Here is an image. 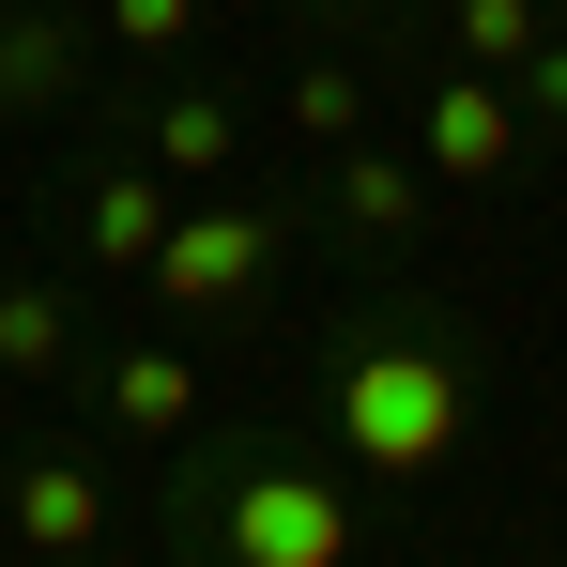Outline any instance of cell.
Segmentation results:
<instances>
[{"instance_id": "9c48e42d", "label": "cell", "mask_w": 567, "mask_h": 567, "mask_svg": "<svg viewBox=\"0 0 567 567\" xmlns=\"http://www.w3.org/2000/svg\"><path fill=\"white\" fill-rule=\"evenodd\" d=\"M322 230H353V246H414V230H430V169L383 154V138L322 154Z\"/></svg>"}, {"instance_id": "e0dca14e", "label": "cell", "mask_w": 567, "mask_h": 567, "mask_svg": "<svg viewBox=\"0 0 567 567\" xmlns=\"http://www.w3.org/2000/svg\"><path fill=\"white\" fill-rule=\"evenodd\" d=\"M78 567H93V553H78Z\"/></svg>"}, {"instance_id": "52a82bcc", "label": "cell", "mask_w": 567, "mask_h": 567, "mask_svg": "<svg viewBox=\"0 0 567 567\" xmlns=\"http://www.w3.org/2000/svg\"><path fill=\"white\" fill-rule=\"evenodd\" d=\"M123 154H138V169H154V185H230V169H246V107L215 93V78H169V93L138 107V138H123Z\"/></svg>"}, {"instance_id": "5bb4252c", "label": "cell", "mask_w": 567, "mask_h": 567, "mask_svg": "<svg viewBox=\"0 0 567 567\" xmlns=\"http://www.w3.org/2000/svg\"><path fill=\"white\" fill-rule=\"evenodd\" d=\"M93 47H123V62H185V47H199V0H93Z\"/></svg>"}, {"instance_id": "7a4b0ae2", "label": "cell", "mask_w": 567, "mask_h": 567, "mask_svg": "<svg viewBox=\"0 0 567 567\" xmlns=\"http://www.w3.org/2000/svg\"><path fill=\"white\" fill-rule=\"evenodd\" d=\"M461 430H475V369H461V338L445 322H353L338 353H322V445H338V475H445L461 461Z\"/></svg>"}, {"instance_id": "9a60e30c", "label": "cell", "mask_w": 567, "mask_h": 567, "mask_svg": "<svg viewBox=\"0 0 567 567\" xmlns=\"http://www.w3.org/2000/svg\"><path fill=\"white\" fill-rule=\"evenodd\" d=\"M506 93H522V138H567V31L522 62V78H506Z\"/></svg>"}, {"instance_id": "4fadbf2b", "label": "cell", "mask_w": 567, "mask_h": 567, "mask_svg": "<svg viewBox=\"0 0 567 567\" xmlns=\"http://www.w3.org/2000/svg\"><path fill=\"white\" fill-rule=\"evenodd\" d=\"M291 138H307V154H353V138H369V78H353V62H307V78H291Z\"/></svg>"}, {"instance_id": "6da1fadb", "label": "cell", "mask_w": 567, "mask_h": 567, "mask_svg": "<svg viewBox=\"0 0 567 567\" xmlns=\"http://www.w3.org/2000/svg\"><path fill=\"white\" fill-rule=\"evenodd\" d=\"M154 522H169V553L185 567H353V475L277 445V430H230V445H169L154 475Z\"/></svg>"}, {"instance_id": "3957f363", "label": "cell", "mask_w": 567, "mask_h": 567, "mask_svg": "<svg viewBox=\"0 0 567 567\" xmlns=\"http://www.w3.org/2000/svg\"><path fill=\"white\" fill-rule=\"evenodd\" d=\"M277 246H291V215H277V199H246V185H199L185 215H169V246H154L138 277H154V307H169V322H230L246 291L277 277Z\"/></svg>"}, {"instance_id": "2e32d148", "label": "cell", "mask_w": 567, "mask_h": 567, "mask_svg": "<svg viewBox=\"0 0 567 567\" xmlns=\"http://www.w3.org/2000/svg\"><path fill=\"white\" fill-rule=\"evenodd\" d=\"M322 16H383V0H322Z\"/></svg>"}, {"instance_id": "8fae6325", "label": "cell", "mask_w": 567, "mask_h": 567, "mask_svg": "<svg viewBox=\"0 0 567 567\" xmlns=\"http://www.w3.org/2000/svg\"><path fill=\"white\" fill-rule=\"evenodd\" d=\"M553 47V0H445V62H475V78H522Z\"/></svg>"}, {"instance_id": "5b68a950", "label": "cell", "mask_w": 567, "mask_h": 567, "mask_svg": "<svg viewBox=\"0 0 567 567\" xmlns=\"http://www.w3.org/2000/svg\"><path fill=\"white\" fill-rule=\"evenodd\" d=\"M0 522H16L31 567H78V553H107V475L78 445H31V461L0 475Z\"/></svg>"}, {"instance_id": "8992f818", "label": "cell", "mask_w": 567, "mask_h": 567, "mask_svg": "<svg viewBox=\"0 0 567 567\" xmlns=\"http://www.w3.org/2000/svg\"><path fill=\"white\" fill-rule=\"evenodd\" d=\"M78 93H93V16L0 0V123H62Z\"/></svg>"}, {"instance_id": "30bf717a", "label": "cell", "mask_w": 567, "mask_h": 567, "mask_svg": "<svg viewBox=\"0 0 567 567\" xmlns=\"http://www.w3.org/2000/svg\"><path fill=\"white\" fill-rule=\"evenodd\" d=\"M93 399H107V430H123V445H185V430H199V369L169 353V338L93 353Z\"/></svg>"}, {"instance_id": "7c38bea8", "label": "cell", "mask_w": 567, "mask_h": 567, "mask_svg": "<svg viewBox=\"0 0 567 567\" xmlns=\"http://www.w3.org/2000/svg\"><path fill=\"white\" fill-rule=\"evenodd\" d=\"M0 369H31V383H47V369H78V307H62L47 277H16V291H0Z\"/></svg>"}, {"instance_id": "277c9868", "label": "cell", "mask_w": 567, "mask_h": 567, "mask_svg": "<svg viewBox=\"0 0 567 567\" xmlns=\"http://www.w3.org/2000/svg\"><path fill=\"white\" fill-rule=\"evenodd\" d=\"M399 123H414L399 154H414L430 185H491V169H522V93H506V78H475V62H430Z\"/></svg>"}, {"instance_id": "ba28073f", "label": "cell", "mask_w": 567, "mask_h": 567, "mask_svg": "<svg viewBox=\"0 0 567 567\" xmlns=\"http://www.w3.org/2000/svg\"><path fill=\"white\" fill-rule=\"evenodd\" d=\"M169 215H185V185H154L138 154H93V169H78V261L138 277V261L169 246Z\"/></svg>"}]
</instances>
